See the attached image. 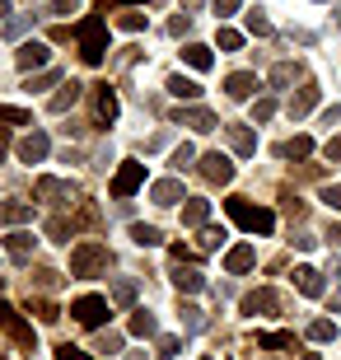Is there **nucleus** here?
<instances>
[{
	"instance_id": "1",
	"label": "nucleus",
	"mask_w": 341,
	"mask_h": 360,
	"mask_svg": "<svg viewBox=\"0 0 341 360\" xmlns=\"http://www.w3.org/2000/svg\"><path fill=\"white\" fill-rule=\"evenodd\" d=\"M75 38H79V61H84V66H103V56H108V24L98 19V14L79 19Z\"/></svg>"
},
{
	"instance_id": "2",
	"label": "nucleus",
	"mask_w": 341,
	"mask_h": 360,
	"mask_svg": "<svg viewBox=\"0 0 341 360\" xmlns=\"http://www.w3.org/2000/svg\"><path fill=\"white\" fill-rule=\"evenodd\" d=\"M224 211H229L234 225L248 229V234H271V229H276V215L266 211V206H252L248 197H229V201H224Z\"/></svg>"
},
{
	"instance_id": "3",
	"label": "nucleus",
	"mask_w": 341,
	"mask_h": 360,
	"mask_svg": "<svg viewBox=\"0 0 341 360\" xmlns=\"http://www.w3.org/2000/svg\"><path fill=\"white\" fill-rule=\"evenodd\" d=\"M108 267V248L103 243H79L75 253H70V276H98Z\"/></svg>"
},
{
	"instance_id": "4",
	"label": "nucleus",
	"mask_w": 341,
	"mask_h": 360,
	"mask_svg": "<svg viewBox=\"0 0 341 360\" xmlns=\"http://www.w3.org/2000/svg\"><path fill=\"white\" fill-rule=\"evenodd\" d=\"M70 314H75V323H79V328H103L112 309H108V300H103V295H79L75 304H70Z\"/></svg>"
},
{
	"instance_id": "5",
	"label": "nucleus",
	"mask_w": 341,
	"mask_h": 360,
	"mask_svg": "<svg viewBox=\"0 0 341 360\" xmlns=\"http://www.w3.org/2000/svg\"><path fill=\"white\" fill-rule=\"evenodd\" d=\"M141 187H145V164L127 160V164L117 169V174H112V187H108V192H112L117 201H127L131 192H141Z\"/></svg>"
},
{
	"instance_id": "6",
	"label": "nucleus",
	"mask_w": 341,
	"mask_h": 360,
	"mask_svg": "<svg viewBox=\"0 0 341 360\" xmlns=\"http://www.w3.org/2000/svg\"><path fill=\"white\" fill-rule=\"evenodd\" d=\"M0 328H5V333H10V337H14V342H19L24 351H33V347H38L33 328H28V323L19 319V309H14V304H5V300H0Z\"/></svg>"
},
{
	"instance_id": "7",
	"label": "nucleus",
	"mask_w": 341,
	"mask_h": 360,
	"mask_svg": "<svg viewBox=\"0 0 341 360\" xmlns=\"http://www.w3.org/2000/svg\"><path fill=\"white\" fill-rule=\"evenodd\" d=\"M201 178H206V183H234V164L224 160L220 150H215V155H201Z\"/></svg>"
},
{
	"instance_id": "8",
	"label": "nucleus",
	"mask_w": 341,
	"mask_h": 360,
	"mask_svg": "<svg viewBox=\"0 0 341 360\" xmlns=\"http://www.w3.org/2000/svg\"><path fill=\"white\" fill-rule=\"evenodd\" d=\"M47 155H52V141H47L42 131H28L24 141H19V160L24 164H42Z\"/></svg>"
},
{
	"instance_id": "9",
	"label": "nucleus",
	"mask_w": 341,
	"mask_h": 360,
	"mask_svg": "<svg viewBox=\"0 0 341 360\" xmlns=\"http://www.w3.org/2000/svg\"><path fill=\"white\" fill-rule=\"evenodd\" d=\"M173 122H178V127H192V131H215V127H220L215 112H206V108H178Z\"/></svg>"
},
{
	"instance_id": "10",
	"label": "nucleus",
	"mask_w": 341,
	"mask_h": 360,
	"mask_svg": "<svg viewBox=\"0 0 341 360\" xmlns=\"http://www.w3.org/2000/svg\"><path fill=\"white\" fill-rule=\"evenodd\" d=\"M75 183L66 178H38V201H75Z\"/></svg>"
},
{
	"instance_id": "11",
	"label": "nucleus",
	"mask_w": 341,
	"mask_h": 360,
	"mask_svg": "<svg viewBox=\"0 0 341 360\" xmlns=\"http://www.w3.org/2000/svg\"><path fill=\"white\" fill-rule=\"evenodd\" d=\"M281 309V300H276L271 285H262V290H248L243 295V314H276Z\"/></svg>"
},
{
	"instance_id": "12",
	"label": "nucleus",
	"mask_w": 341,
	"mask_h": 360,
	"mask_svg": "<svg viewBox=\"0 0 341 360\" xmlns=\"http://www.w3.org/2000/svg\"><path fill=\"white\" fill-rule=\"evenodd\" d=\"M33 234H28V229H10V234H5V253L14 257V262H28V257H33Z\"/></svg>"
},
{
	"instance_id": "13",
	"label": "nucleus",
	"mask_w": 341,
	"mask_h": 360,
	"mask_svg": "<svg viewBox=\"0 0 341 360\" xmlns=\"http://www.w3.org/2000/svg\"><path fill=\"white\" fill-rule=\"evenodd\" d=\"M318 94H323L318 84H304V89L295 94V98H290V117H295V122H300V117H309V112L318 108Z\"/></svg>"
},
{
	"instance_id": "14",
	"label": "nucleus",
	"mask_w": 341,
	"mask_h": 360,
	"mask_svg": "<svg viewBox=\"0 0 341 360\" xmlns=\"http://www.w3.org/2000/svg\"><path fill=\"white\" fill-rule=\"evenodd\" d=\"M252 262H257V248H252V243H238V248H229V253H224V271H248Z\"/></svg>"
},
{
	"instance_id": "15",
	"label": "nucleus",
	"mask_w": 341,
	"mask_h": 360,
	"mask_svg": "<svg viewBox=\"0 0 341 360\" xmlns=\"http://www.w3.org/2000/svg\"><path fill=\"white\" fill-rule=\"evenodd\" d=\"M14 61H19V70H42L47 66V47H42V42H24V47L14 52Z\"/></svg>"
},
{
	"instance_id": "16",
	"label": "nucleus",
	"mask_w": 341,
	"mask_h": 360,
	"mask_svg": "<svg viewBox=\"0 0 341 360\" xmlns=\"http://www.w3.org/2000/svg\"><path fill=\"white\" fill-rule=\"evenodd\" d=\"M295 285H300V295L318 300V295H323V271L318 267H295Z\"/></svg>"
},
{
	"instance_id": "17",
	"label": "nucleus",
	"mask_w": 341,
	"mask_h": 360,
	"mask_svg": "<svg viewBox=\"0 0 341 360\" xmlns=\"http://www.w3.org/2000/svg\"><path fill=\"white\" fill-rule=\"evenodd\" d=\"M173 285H178V290H187V295H197L201 285H206V276H201L197 267H187V262H178V267H173Z\"/></svg>"
},
{
	"instance_id": "18",
	"label": "nucleus",
	"mask_w": 341,
	"mask_h": 360,
	"mask_svg": "<svg viewBox=\"0 0 341 360\" xmlns=\"http://www.w3.org/2000/svg\"><path fill=\"white\" fill-rule=\"evenodd\" d=\"M229 150L248 160V155H257V136H252L248 127H229Z\"/></svg>"
},
{
	"instance_id": "19",
	"label": "nucleus",
	"mask_w": 341,
	"mask_h": 360,
	"mask_svg": "<svg viewBox=\"0 0 341 360\" xmlns=\"http://www.w3.org/2000/svg\"><path fill=\"white\" fill-rule=\"evenodd\" d=\"M178 197H183V183H178V178H159V183L150 187V201H159V206H173Z\"/></svg>"
},
{
	"instance_id": "20",
	"label": "nucleus",
	"mask_w": 341,
	"mask_h": 360,
	"mask_svg": "<svg viewBox=\"0 0 341 360\" xmlns=\"http://www.w3.org/2000/svg\"><path fill=\"white\" fill-rule=\"evenodd\" d=\"M252 89H257V75H248V70H234V75L224 80V94H229V98H248Z\"/></svg>"
},
{
	"instance_id": "21",
	"label": "nucleus",
	"mask_w": 341,
	"mask_h": 360,
	"mask_svg": "<svg viewBox=\"0 0 341 360\" xmlns=\"http://www.w3.org/2000/svg\"><path fill=\"white\" fill-rule=\"evenodd\" d=\"M206 220H210V201H201V197H187V206H183V225H197V229H206Z\"/></svg>"
},
{
	"instance_id": "22",
	"label": "nucleus",
	"mask_w": 341,
	"mask_h": 360,
	"mask_svg": "<svg viewBox=\"0 0 341 360\" xmlns=\"http://www.w3.org/2000/svg\"><path fill=\"white\" fill-rule=\"evenodd\" d=\"M24 220H33V206H24V201L0 206V225H24Z\"/></svg>"
},
{
	"instance_id": "23",
	"label": "nucleus",
	"mask_w": 341,
	"mask_h": 360,
	"mask_svg": "<svg viewBox=\"0 0 341 360\" xmlns=\"http://www.w3.org/2000/svg\"><path fill=\"white\" fill-rule=\"evenodd\" d=\"M281 155H285V160H309V155H314V141H309V136H290L285 146H281Z\"/></svg>"
},
{
	"instance_id": "24",
	"label": "nucleus",
	"mask_w": 341,
	"mask_h": 360,
	"mask_svg": "<svg viewBox=\"0 0 341 360\" xmlns=\"http://www.w3.org/2000/svg\"><path fill=\"white\" fill-rule=\"evenodd\" d=\"M183 61L192 70H210V47H201V42H187L183 47Z\"/></svg>"
},
{
	"instance_id": "25",
	"label": "nucleus",
	"mask_w": 341,
	"mask_h": 360,
	"mask_svg": "<svg viewBox=\"0 0 341 360\" xmlns=\"http://www.w3.org/2000/svg\"><path fill=\"white\" fill-rule=\"evenodd\" d=\"M169 94L192 103V98H201V84H197V80H183V75H169Z\"/></svg>"
},
{
	"instance_id": "26",
	"label": "nucleus",
	"mask_w": 341,
	"mask_h": 360,
	"mask_svg": "<svg viewBox=\"0 0 341 360\" xmlns=\"http://www.w3.org/2000/svg\"><path fill=\"white\" fill-rule=\"evenodd\" d=\"M75 103H79V84L70 80V84H61V94H56V98H52L47 108H52V112H70Z\"/></svg>"
},
{
	"instance_id": "27",
	"label": "nucleus",
	"mask_w": 341,
	"mask_h": 360,
	"mask_svg": "<svg viewBox=\"0 0 341 360\" xmlns=\"http://www.w3.org/2000/svg\"><path fill=\"white\" fill-rule=\"evenodd\" d=\"M94 108H98V122H117V94L108 89V84L98 89V103Z\"/></svg>"
},
{
	"instance_id": "28",
	"label": "nucleus",
	"mask_w": 341,
	"mask_h": 360,
	"mask_svg": "<svg viewBox=\"0 0 341 360\" xmlns=\"http://www.w3.org/2000/svg\"><path fill=\"white\" fill-rule=\"evenodd\" d=\"M131 337H155V314L150 309H131Z\"/></svg>"
},
{
	"instance_id": "29",
	"label": "nucleus",
	"mask_w": 341,
	"mask_h": 360,
	"mask_svg": "<svg viewBox=\"0 0 341 360\" xmlns=\"http://www.w3.org/2000/svg\"><path fill=\"white\" fill-rule=\"evenodd\" d=\"M28 314H38L42 323H56V319H61V309H56L52 300H33V295H28Z\"/></svg>"
},
{
	"instance_id": "30",
	"label": "nucleus",
	"mask_w": 341,
	"mask_h": 360,
	"mask_svg": "<svg viewBox=\"0 0 341 360\" xmlns=\"http://www.w3.org/2000/svg\"><path fill=\"white\" fill-rule=\"evenodd\" d=\"M295 80H300V66H295V61H281V66L271 70V84H276V89H285V84H295Z\"/></svg>"
},
{
	"instance_id": "31",
	"label": "nucleus",
	"mask_w": 341,
	"mask_h": 360,
	"mask_svg": "<svg viewBox=\"0 0 341 360\" xmlns=\"http://www.w3.org/2000/svg\"><path fill=\"white\" fill-rule=\"evenodd\" d=\"M332 337H337V323L332 319H314L309 323V342H332Z\"/></svg>"
},
{
	"instance_id": "32",
	"label": "nucleus",
	"mask_w": 341,
	"mask_h": 360,
	"mask_svg": "<svg viewBox=\"0 0 341 360\" xmlns=\"http://www.w3.org/2000/svg\"><path fill=\"white\" fill-rule=\"evenodd\" d=\"M257 347H266V351H285V347H295V337H290V333H262V337H257Z\"/></svg>"
},
{
	"instance_id": "33",
	"label": "nucleus",
	"mask_w": 341,
	"mask_h": 360,
	"mask_svg": "<svg viewBox=\"0 0 341 360\" xmlns=\"http://www.w3.org/2000/svg\"><path fill=\"white\" fill-rule=\"evenodd\" d=\"M248 33H257V38H271V19H266L262 10H248Z\"/></svg>"
},
{
	"instance_id": "34",
	"label": "nucleus",
	"mask_w": 341,
	"mask_h": 360,
	"mask_svg": "<svg viewBox=\"0 0 341 360\" xmlns=\"http://www.w3.org/2000/svg\"><path fill=\"white\" fill-rule=\"evenodd\" d=\"M131 239L141 243V248H155V243H159V229L155 225H131Z\"/></svg>"
},
{
	"instance_id": "35",
	"label": "nucleus",
	"mask_w": 341,
	"mask_h": 360,
	"mask_svg": "<svg viewBox=\"0 0 341 360\" xmlns=\"http://www.w3.org/2000/svg\"><path fill=\"white\" fill-rule=\"evenodd\" d=\"M131 300H136V281L122 276L117 285H112V304H131Z\"/></svg>"
},
{
	"instance_id": "36",
	"label": "nucleus",
	"mask_w": 341,
	"mask_h": 360,
	"mask_svg": "<svg viewBox=\"0 0 341 360\" xmlns=\"http://www.w3.org/2000/svg\"><path fill=\"white\" fill-rule=\"evenodd\" d=\"M0 122H10V127H28L33 117H28L24 108H5V103H0Z\"/></svg>"
},
{
	"instance_id": "37",
	"label": "nucleus",
	"mask_w": 341,
	"mask_h": 360,
	"mask_svg": "<svg viewBox=\"0 0 341 360\" xmlns=\"http://www.w3.org/2000/svg\"><path fill=\"white\" fill-rule=\"evenodd\" d=\"M56 80H61V70H42V75H33V80L24 84V89L33 94V89H47V84H56Z\"/></svg>"
},
{
	"instance_id": "38",
	"label": "nucleus",
	"mask_w": 341,
	"mask_h": 360,
	"mask_svg": "<svg viewBox=\"0 0 341 360\" xmlns=\"http://www.w3.org/2000/svg\"><path fill=\"white\" fill-rule=\"evenodd\" d=\"M224 239H229V234H224V229H215V225H206V229H201V248H220Z\"/></svg>"
},
{
	"instance_id": "39",
	"label": "nucleus",
	"mask_w": 341,
	"mask_h": 360,
	"mask_svg": "<svg viewBox=\"0 0 341 360\" xmlns=\"http://www.w3.org/2000/svg\"><path fill=\"white\" fill-rule=\"evenodd\" d=\"M183 323L192 328V333H201V328H206V319H201V309H197V304H183Z\"/></svg>"
},
{
	"instance_id": "40",
	"label": "nucleus",
	"mask_w": 341,
	"mask_h": 360,
	"mask_svg": "<svg viewBox=\"0 0 341 360\" xmlns=\"http://www.w3.org/2000/svg\"><path fill=\"white\" fill-rule=\"evenodd\" d=\"M220 47H224V52H238V47H243V33H234V28H220Z\"/></svg>"
},
{
	"instance_id": "41",
	"label": "nucleus",
	"mask_w": 341,
	"mask_h": 360,
	"mask_svg": "<svg viewBox=\"0 0 341 360\" xmlns=\"http://www.w3.org/2000/svg\"><path fill=\"white\" fill-rule=\"evenodd\" d=\"M47 234H52L56 243H66V234H75V229H70L66 220H61V215H56V220H47Z\"/></svg>"
},
{
	"instance_id": "42",
	"label": "nucleus",
	"mask_w": 341,
	"mask_h": 360,
	"mask_svg": "<svg viewBox=\"0 0 341 360\" xmlns=\"http://www.w3.org/2000/svg\"><path fill=\"white\" fill-rule=\"evenodd\" d=\"M178 347H183L178 337H159V351H155V356L159 360H173V356H178Z\"/></svg>"
},
{
	"instance_id": "43",
	"label": "nucleus",
	"mask_w": 341,
	"mask_h": 360,
	"mask_svg": "<svg viewBox=\"0 0 341 360\" xmlns=\"http://www.w3.org/2000/svg\"><path fill=\"white\" fill-rule=\"evenodd\" d=\"M117 24H122V28H127V33H141V28H145V14H136V10H127V14H122V19H117Z\"/></svg>"
},
{
	"instance_id": "44",
	"label": "nucleus",
	"mask_w": 341,
	"mask_h": 360,
	"mask_svg": "<svg viewBox=\"0 0 341 360\" xmlns=\"http://www.w3.org/2000/svg\"><path fill=\"white\" fill-rule=\"evenodd\" d=\"M271 112H276L271 98H257V103H252V122H271Z\"/></svg>"
},
{
	"instance_id": "45",
	"label": "nucleus",
	"mask_w": 341,
	"mask_h": 360,
	"mask_svg": "<svg viewBox=\"0 0 341 360\" xmlns=\"http://www.w3.org/2000/svg\"><path fill=\"white\" fill-rule=\"evenodd\" d=\"M79 5H84V0H52L47 14H61V19H66V14H79Z\"/></svg>"
},
{
	"instance_id": "46",
	"label": "nucleus",
	"mask_w": 341,
	"mask_h": 360,
	"mask_svg": "<svg viewBox=\"0 0 341 360\" xmlns=\"http://www.w3.org/2000/svg\"><path fill=\"white\" fill-rule=\"evenodd\" d=\"M192 160H197V150H192V146H178V150H173V169H187Z\"/></svg>"
},
{
	"instance_id": "47",
	"label": "nucleus",
	"mask_w": 341,
	"mask_h": 360,
	"mask_svg": "<svg viewBox=\"0 0 341 360\" xmlns=\"http://www.w3.org/2000/svg\"><path fill=\"white\" fill-rule=\"evenodd\" d=\"M28 28H33V19H10V24H5V38H24Z\"/></svg>"
},
{
	"instance_id": "48",
	"label": "nucleus",
	"mask_w": 341,
	"mask_h": 360,
	"mask_svg": "<svg viewBox=\"0 0 341 360\" xmlns=\"http://www.w3.org/2000/svg\"><path fill=\"white\" fill-rule=\"evenodd\" d=\"M98 351H108V356H117V351H122V337H117V333H103V337H98Z\"/></svg>"
},
{
	"instance_id": "49",
	"label": "nucleus",
	"mask_w": 341,
	"mask_h": 360,
	"mask_svg": "<svg viewBox=\"0 0 341 360\" xmlns=\"http://www.w3.org/2000/svg\"><path fill=\"white\" fill-rule=\"evenodd\" d=\"M323 206H328V211H341V183L337 187H323Z\"/></svg>"
},
{
	"instance_id": "50",
	"label": "nucleus",
	"mask_w": 341,
	"mask_h": 360,
	"mask_svg": "<svg viewBox=\"0 0 341 360\" xmlns=\"http://www.w3.org/2000/svg\"><path fill=\"white\" fill-rule=\"evenodd\" d=\"M56 360H94V356H84L79 347H70V342H66V347H56Z\"/></svg>"
},
{
	"instance_id": "51",
	"label": "nucleus",
	"mask_w": 341,
	"mask_h": 360,
	"mask_svg": "<svg viewBox=\"0 0 341 360\" xmlns=\"http://www.w3.org/2000/svg\"><path fill=\"white\" fill-rule=\"evenodd\" d=\"M169 28H173V33H178V38H183L187 28H192V14H178V19H173V24H169Z\"/></svg>"
},
{
	"instance_id": "52",
	"label": "nucleus",
	"mask_w": 341,
	"mask_h": 360,
	"mask_svg": "<svg viewBox=\"0 0 341 360\" xmlns=\"http://www.w3.org/2000/svg\"><path fill=\"white\" fill-rule=\"evenodd\" d=\"M323 155H328V160H341V136H332L328 146H323Z\"/></svg>"
},
{
	"instance_id": "53",
	"label": "nucleus",
	"mask_w": 341,
	"mask_h": 360,
	"mask_svg": "<svg viewBox=\"0 0 341 360\" xmlns=\"http://www.w3.org/2000/svg\"><path fill=\"white\" fill-rule=\"evenodd\" d=\"M323 127H341V103H337V108H328V112H323Z\"/></svg>"
},
{
	"instance_id": "54",
	"label": "nucleus",
	"mask_w": 341,
	"mask_h": 360,
	"mask_svg": "<svg viewBox=\"0 0 341 360\" xmlns=\"http://www.w3.org/2000/svg\"><path fill=\"white\" fill-rule=\"evenodd\" d=\"M238 5H243V0H215V14H234Z\"/></svg>"
},
{
	"instance_id": "55",
	"label": "nucleus",
	"mask_w": 341,
	"mask_h": 360,
	"mask_svg": "<svg viewBox=\"0 0 341 360\" xmlns=\"http://www.w3.org/2000/svg\"><path fill=\"white\" fill-rule=\"evenodd\" d=\"M341 309V267H337V295H332V314Z\"/></svg>"
},
{
	"instance_id": "56",
	"label": "nucleus",
	"mask_w": 341,
	"mask_h": 360,
	"mask_svg": "<svg viewBox=\"0 0 341 360\" xmlns=\"http://www.w3.org/2000/svg\"><path fill=\"white\" fill-rule=\"evenodd\" d=\"M192 10H201V0H183V14H192Z\"/></svg>"
},
{
	"instance_id": "57",
	"label": "nucleus",
	"mask_w": 341,
	"mask_h": 360,
	"mask_svg": "<svg viewBox=\"0 0 341 360\" xmlns=\"http://www.w3.org/2000/svg\"><path fill=\"white\" fill-rule=\"evenodd\" d=\"M5 150H10V136H5V127H0V155H5Z\"/></svg>"
},
{
	"instance_id": "58",
	"label": "nucleus",
	"mask_w": 341,
	"mask_h": 360,
	"mask_svg": "<svg viewBox=\"0 0 341 360\" xmlns=\"http://www.w3.org/2000/svg\"><path fill=\"white\" fill-rule=\"evenodd\" d=\"M112 5H127V10H131V5H145V0H112Z\"/></svg>"
},
{
	"instance_id": "59",
	"label": "nucleus",
	"mask_w": 341,
	"mask_h": 360,
	"mask_svg": "<svg viewBox=\"0 0 341 360\" xmlns=\"http://www.w3.org/2000/svg\"><path fill=\"white\" fill-rule=\"evenodd\" d=\"M328 239H332V243H341V229H332V234H328Z\"/></svg>"
},
{
	"instance_id": "60",
	"label": "nucleus",
	"mask_w": 341,
	"mask_h": 360,
	"mask_svg": "<svg viewBox=\"0 0 341 360\" xmlns=\"http://www.w3.org/2000/svg\"><path fill=\"white\" fill-rule=\"evenodd\" d=\"M0 14H10V0H0Z\"/></svg>"
},
{
	"instance_id": "61",
	"label": "nucleus",
	"mask_w": 341,
	"mask_h": 360,
	"mask_svg": "<svg viewBox=\"0 0 341 360\" xmlns=\"http://www.w3.org/2000/svg\"><path fill=\"white\" fill-rule=\"evenodd\" d=\"M304 360H323V356H314V351H309V356H304Z\"/></svg>"
},
{
	"instance_id": "62",
	"label": "nucleus",
	"mask_w": 341,
	"mask_h": 360,
	"mask_svg": "<svg viewBox=\"0 0 341 360\" xmlns=\"http://www.w3.org/2000/svg\"><path fill=\"white\" fill-rule=\"evenodd\" d=\"M127 360H145V356H127Z\"/></svg>"
},
{
	"instance_id": "63",
	"label": "nucleus",
	"mask_w": 341,
	"mask_h": 360,
	"mask_svg": "<svg viewBox=\"0 0 341 360\" xmlns=\"http://www.w3.org/2000/svg\"><path fill=\"white\" fill-rule=\"evenodd\" d=\"M0 360H5V356H0Z\"/></svg>"
},
{
	"instance_id": "64",
	"label": "nucleus",
	"mask_w": 341,
	"mask_h": 360,
	"mask_svg": "<svg viewBox=\"0 0 341 360\" xmlns=\"http://www.w3.org/2000/svg\"><path fill=\"white\" fill-rule=\"evenodd\" d=\"M206 360H210V356H206Z\"/></svg>"
}]
</instances>
